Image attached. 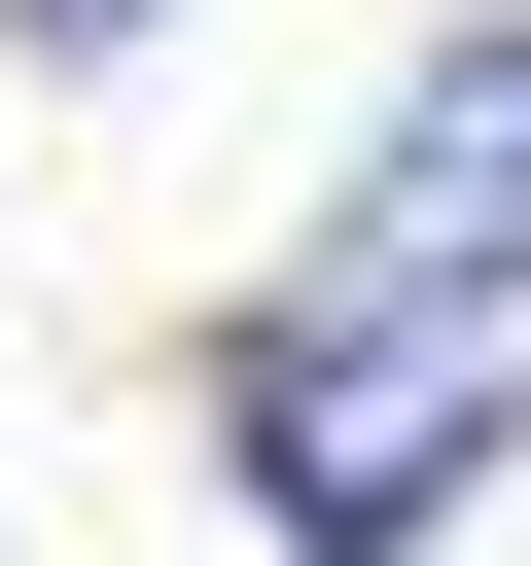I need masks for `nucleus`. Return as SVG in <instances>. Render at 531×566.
Wrapping results in <instances>:
<instances>
[{
	"instance_id": "nucleus-1",
	"label": "nucleus",
	"mask_w": 531,
	"mask_h": 566,
	"mask_svg": "<svg viewBox=\"0 0 531 566\" xmlns=\"http://www.w3.org/2000/svg\"><path fill=\"white\" fill-rule=\"evenodd\" d=\"M212 424H248L283 566H425V531L496 495V424H531V389H496V318H425V283H354V248H319V283L212 354Z\"/></svg>"
},
{
	"instance_id": "nucleus-2",
	"label": "nucleus",
	"mask_w": 531,
	"mask_h": 566,
	"mask_svg": "<svg viewBox=\"0 0 531 566\" xmlns=\"http://www.w3.org/2000/svg\"><path fill=\"white\" fill-rule=\"evenodd\" d=\"M354 283H425V318L531 283V35H425V71H389V142H354Z\"/></svg>"
},
{
	"instance_id": "nucleus-3",
	"label": "nucleus",
	"mask_w": 531,
	"mask_h": 566,
	"mask_svg": "<svg viewBox=\"0 0 531 566\" xmlns=\"http://www.w3.org/2000/svg\"><path fill=\"white\" fill-rule=\"evenodd\" d=\"M0 35H142V0H0Z\"/></svg>"
}]
</instances>
